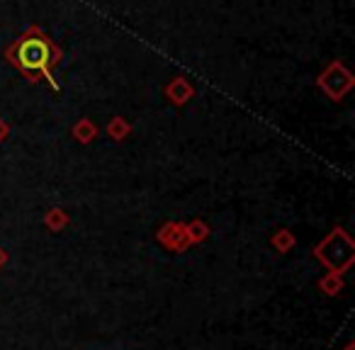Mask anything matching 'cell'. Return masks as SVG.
<instances>
[{
    "mask_svg": "<svg viewBox=\"0 0 355 350\" xmlns=\"http://www.w3.org/2000/svg\"><path fill=\"white\" fill-rule=\"evenodd\" d=\"M15 61L25 71L35 73V71H46V66L54 61V51H51L46 40H25L17 44L15 49Z\"/></svg>",
    "mask_w": 355,
    "mask_h": 350,
    "instance_id": "cell-1",
    "label": "cell"
}]
</instances>
